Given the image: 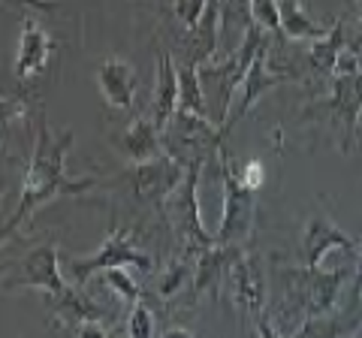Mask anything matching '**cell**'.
I'll return each instance as SVG.
<instances>
[{
    "instance_id": "obj_5",
    "label": "cell",
    "mask_w": 362,
    "mask_h": 338,
    "mask_svg": "<svg viewBox=\"0 0 362 338\" xmlns=\"http://www.w3.org/2000/svg\"><path fill=\"white\" fill-rule=\"evenodd\" d=\"M124 266H136V269H142V272H151V257L130 239V233L124 230L118 221L112 223L109 235H106L103 245H100L94 254L82 257V260H70V263H66V269H70V278L76 281V287H85L94 275H103V272L124 269Z\"/></svg>"
},
{
    "instance_id": "obj_30",
    "label": "cell",
    "mask_w": 362,
    "mask_h": 338,
    "mask_svg": "<svg viewBox=\"0 0 362 338\" xmlns=\"http://www.w3.org/2000/svg\"><path fill=\"white\" fill-rule=\"evenodd\" d=\"M354 296L356 299L362 296V245H359V260H356V269H354Z\"/></svg>"
},
{
    "instance_id": "obj_18",
    "label": "cell",
    "mask_w": 362,
    "mask_h": 338,
    "mask_svg": "<svg viewBox=\"0 0 362 338\" xmlns=\"http://www.w3.org/2000/svg\"><path fill=\"white\" fill-rule=\"evenodd\" d=\"M221 6L218 4H209L206 16H202L199 28L185 33V64H194V66H206L211 64L214 52H218V42H221Z\"/></svg>"
},
{
    "instance_id": "obj_17",
    "label": "cell",
    "mask_w": 362,
    "mask_h": 338,
    "mask_svg": "<svg viewBox=\"0 0 362 338\" xmlns=\"http://www.w3.org/2000/svg\"><path fill=\"white\" fill-rule=\"evenodd\" d=\"M115 142H118V151L127 157V163H133V166L151 163L163 151L160 130H157L154 121H148V118H133L130 127L124 130Z\"/></svg>"
},
{
    "instance_id": "obj_22",
    "label": "cell",
    "mask_w": 362,
    "mask_h": 338,
    "mask_svg": "<svg viewBox=\"0 0 362 338\" xmlns=\"http://www.w3.org/2000/svg\"><path fill=\"white\" fill-rule=\"evenodd\" d=\"M194 254H185L181 260H173L160 275H157V293H160L163 299L175 296V293L181 290V284H185L187 278H194V260H190Z\"/></svg>"
},
{
    "instance_id": "obj_25",
    "label": "cell",
    "mask_w": 362,
    "mask_h": 338,
    "mask_svg": "<svg viewBox=\"0 0 362 338\" xmlns=\"http://www.w3.org/2000/svg\"><path fill=\"white\" fill-rule=\"evenodd\" d=\"M338 320L332 317H308L290 338H338Z\"/></svg>"
},
{
    "instance_id": "obj_23",
    "label": "cell",
    "mask_w": 362,
    "mask_h": 338,
    "mask_svg": "<svg viewBox=\"0 0 362 338\" xmlns=\"http://www.w3.org/2000/svg\"><path fill=\"white\" fill-rule=\"evenodd\" d=\"M100 281H103L106 287H112V293H118L121 299L130 302V308L136 305V302H142V287L133 281V275H127L124 269H112V272H103L97 275Z\"/></svg>"
},
{
    "instance_id": "obj_8",
    "label": "cell",
    "mask_w": 362,
    "mask_h": 338,
    "mask_svg": "<svg viewBox=\"0 0 362 338\" xmlns=\"http://www.w3.org/2000/svg\"><path fill=\"white\" fill-rule=\"evenodd\" d=\"M317 112H323L332 121V127L341 130V145L347 148L350 139L359 130L362 118V73L356 76H332V94L314 103Z\"/></svg>"
},
{
    "instance_id": "obj_26",
    "label": "cell",
    "mask_w": 362,
    "mask_h": 338,
    "mask_svg": "<svg viewBox=\"0 0 362 338\" xmlns=\"http://www.w3.org/2000/svg\"><path fill=\"white\" fill-rule=\"evenodd\" d=\"M251 18H254V25H259L266 33H284L281 30V9H278V4H272V0H257V4H251Z\"/></svg>"
},
{
    "instance_id": "obj_3",
    "label": "cell",
    "mask_w": 362,
    "mask_h": 338,
    "mask_svg": "<svg viewBox=\"0 0 362 338\" xmlns=\"http://www.w3.org/2000/svg\"><path fill=\"white\" fill-rule=\"evenodd\" d=\"M218 163H221V182H223V215H221L218 233H214V242L245 247V242L254 233L257 190H251L239 178V169L233 166V157L226 154V145L218 154Z\"/></svg>"
},
{
    "instance_id": "obj_19",
    "label": "cell",
    "mask_w": 362,
    "mask_h": 338,
    "mask_svg": "<svg viewBox=\"0 0 362 338\" xmlns=\"http://www.w3.org/2000/svg\"><path fill=\"white\" fill-rule=\"evenodd\" d=\"M278 9H281V30H284L290 40H311V42H317V40L329 37L332 28L314 21L308 16V9H305L302 4H296V0H281Z\"/></svg>"
},
{
    "instance_id": "obj_14",
    "label": "cell",
    "mask_w": 362,
    "mask_h": 338,
    "mask_svg": "<svg viewBox=\"0 0 362 338\" xmlns=\"http://www.w3.org/2000/svg\"><path fill=\"white\" fill-rule=\"evenodd\" d=\"M245 257V247L239 245H214L209 251L194 257V296L199 293H214L221 278L230 275V269Z\"/></svg>"
},
{
    "instance_id": "obj_16",
    "label": "cell",
    "mask_w": 362,
    "mask_h": 338,
    "mask_svg": "<svg viewBox=\"0 0 362 338\" xmlns=\"http://www.w3.org/2000/svg\"><path fill=\"white\" fill-rule=\"evenodd\" d=\"M97 85L100 94L109 106L115 109H133V91H136V70L124 58H106L97 66Z\"/></svg>"
},
{
    "instance_id": "obj_1",
    "label": "cell",
    "mask_w": 362,
    "mask_h": 338,
    "mask_svg": "<svg viewBox=\"0 0 362 338\" xmlns=\"http://www.w3.org/2000/svg\"><path fill=\"white\" fill-rule=\"evenodd\" d=\"M73 145V130H64L61 136H54L45 121V112L40 109L37 118V139H33V154L25 173V185H21L18 209L9 215L4 223V239H9L13 233H18L33 218L45 202L58 199V197H78L88 194L97 185V178H70L66 175V151Z\"/></svg>"
},
{
    "instance_id": "obj_10",
    "label": "cell",
    "mask_w": 362,
    "mask_h": 338,
    "mask_svg": "<svg viewBox=\"0 0 362 338\" xmlns=\"http://www.w3.org/2000/svg\"><path fill=\"white\" fill-rule=\"evenodd\" d=\"M185 178H187V166H181L169 154H160L151 163L133 166V190L139 199L166 202L181 187Z\"/></svg>"
},
{
    "instance_id": "obj_27",
    "label": "cell",
    "mask_w": 362,
    "mask_h": 338,
    "mask_svg": "<svg viewBox=\"0 0 362 338\" xmlns=\"http://www.w3.org/2000/svg\"><path fill=\"white\" fill-rule=\"evenodd\" d=\"M206 9H209L206 0H181V4H173V13L181 21L185 33L199 28V21H202V16H206Z\"/></svg>"
},
{
    "instance_id": "obj_6",
    "label": "cell",
    "mask_w": 362,
    "mask_h": 338,
    "mask_svg": "<svg viewBox=\"0 0 362 338\" xmlns=\"http://www.w3.org/2000/svg\"><path fill=\"white\" fill-rule=\"evenodd\" d=\"M206 163H190L187 166V178L181 182V187L175 190L173 197L166 199V211H173V221L181 233V239H185V254H202L214 247V235L206 233L199 221V202H197V185H199V173Z\"/></svg>"
},
{
    "instance_id": "obj_9",
    "label": "cell",
    "mask_w": 362,
    "mask_h": 338,
    "mask_svg": "<svg viewBox=\"0 0 362 338\" xmlns=\"http://www.w3.org/2000/svg\"><path fill=\"white\" fill-rule=\"evenodd\" d=\"M299 76H293V73H281V70H272L269 66V46L257 54V61H254V66H251V73L245 76V82H242V97H239V103H235V109L226 115V121H223V127H221V133L226 136L235 124H239L247 112H251L257 103H259V97H263L266 91H272V88H278V85H287V82H296Z\"/></svg>"
},
{
    "instance_id": "obj_7",
    "label": "cell",
    "mask_w": 362,
    "mask_h": 338,
    "mask_svg": "<svg viewBox=\"0 0 362 338\" xmlns=\"http://www.w3.org/2000/svg\"><path fill=\"white\" fill-rule=\"evenodd\" d=\"M4 290H45L54 299H64L70 284L61 275V254L54 245H40L18 263L16 275L4 278Z\"/></svg>"
},
{
    "instance_id": "obj_13",
    "label": "cell",
    "mask_w": 362,
    "mask_h": 338,
    "mask_svg": "<svg viewBox=\"0 0 362 338\" xmlns=\"http://www.w3.org/2000/svg\"><path fill=\"white\" fill-rule=\"evenodd\" d=\"M226 284L235 302H242L247 311H254V317L263 314V302H266V281H263V269H259V257L257 254H245L239 263L230 269Z\"/></svg>"
},
{
    "instance_id": "obj_11",
    "label": "cell",
    "mask_w": 362,
    "mask_h": 338,
    "mask_svg": "<svg viewBox=\"0 0 362 338\" xmlns=\"http://www.w3.org/2000/svg\"><path fill=\"white\" fill-rule=\"evenodd\" d=\"M359 239L347 235L344 230H338L329 218H311L308 227H305V235H302V254H305V266L308 269H320L323 257L332 251V247H341V251L354 254L359 251Z\"/></svg>"
},
{
    "instance_id": "obj_21",
    "label": "cell",
    "mask_w": 362,
    "mask_h": 338,
    "mask_svg": "<svg viewBox=\"0 0 362 338\" xmlns=\"http://www.w3.org/2000/svg\"><path fill=\"white\" fill-rule=\"evenodd\" d=\"M347 46H350V42H347V37H344V25H341V21H335L332 30H329V37L311 42L308 58H311V64H314V70H317V73H332L335 64H338V54H341Z\"/></svg>"
},
{
    "instance_id": "obj_34",
    "label": "cell",
    "mask_w": 362,
    "mask_h": 338,
    "mask_svg": "<svg viewBox=\"0 0 362 338\" xmlns=\"http://www.w3.org/2000/svg\"><path fill=\"white\" fill-rule=\"evenodd\" d=\"M356 332H359V335H362V326H359V330H356Z\"/></svg>"
},
{
    "instance_id": "obj_12",
    "label": "cell",
    "mask_w": 362,
    "mask_h": 338,
    "mask_svg": "<svg viewBox=\"0 0 362 338\" xmlns=\"http://www.w3.org/2000/svg\"><path fill=\"white\" fill-rule=\"evenodd\" d=\"M52 52H54V40L49 37V30L37 18H25V28H21V37H18V54H16L18 82H28V78L42 73Z\"/></svg>"
},
{
    "instance_id": "obj_33",
    "label": "cell",
    "mask_w": 362,
    "mask_h": 338,
    "mask_svg": "<svg viewBox=\"0 0 362 338\" xmlns=\"http://www.w3.org/2000/svg\"><path fill=\"white\" fill-rule=\"evenodd\" d=\"M356 136H359V139H362V127H359V130H356Z\"/></svg>"
},
{
    "instance_id": "obj_20",
    "label": "cell",
    "mask_w": 362,
    "mask_h": 338,
    "mask_svg": "<svg viewBox=\"0 0 362 338\" xmlns=\"http://www.w3.org/2000/svg\"><path fill=\"white\" fill-rule=\"evenodd\" d=\"M178 112H187V115H197V118H209V97L202 91L199 66H194V64L178 66Z\"/></svg>"
},
{
    "instance_id": "obj_28",
    "label": "cell",
    "mask_w": 362,
    "mask_h": 338,
    "mask_svg": "<svg viewBox=\"0 0 362 338\" xmlns=\"http://www.w3.org/2000/svg\"><path fill=\"white\" fill-rule=\"evenodd\" d=\"M239 178H242V182L251 187V190H257L259 185H263V163H259V161H247V163L239 169Z\"/></svg>"
},
{
    "instance_id": "obj_4",
    "label": "cell",
    "mask_w": 362,
    "mask_h": 338,
    "mask_svg": "<svg viewBox=\"0 0 362 338\" xmlns=\"http://www.w3.org/2000/svg\"><path fill=\"white\" fill-rule=\"evenodd\" d=\"M160 139H163V151L181 166L206 163L211 154H221L223 148L221 127H211L209 118H197L187 115V112H175V118L166 124Z\"/></svg>"
},
{
    "instance_id": "obj_35",
    "label": "cell",
    "mask_w": 362,
    "mask_h": 338,
    "mask_svg": "<svg viewBox=\"0 0 362 338\" xmlns=\"http://www.w3.org/2000/svg\"><path fill=\"white\" fill-rule=\"evenodd\" d=\"M354 338H362V335H359V332H356V335H354Z\"/></svg>"
},
{
    "instance_id": "obj_15",
    "label": "cell",
    "mask_w": 362,
    "mask_h": 338,
    "mask_svg": "<svg viewBox=\"0 0 362 338\" xmlns=\"http://www.w3.org/2000/svg\"><path fill=\"white\" fill-rule=\"evenodd\" d=\"M178 112V66L169 49H157V78H154V106L151 121L157 130H166V124Z\"/></svg>"
},
{
    "instance_id": "obj_31",
    "label": "cell",
    "mask_w": 362,
    "mask_h": 338,
    "mask_svg": "<svg viewBox=\"0 0 362 338\" xmlns=\"http://www.w3.org/2000/svg\"><path fill=\"white\" fill-rule=\"evenodd\" d=\"M163 338H194V335H190L187 330H181V326H175V330H169Z\"/></svg>"
},
{
    "instance_id": "obj_24",
    "label": "cell",
    "mask_w": 362,
    "mask_h": 338,
    "mask_svg": "<svg viewBox=\"0 0 362 338\" xmlns=\"http://www.w3.org/2000/svg\"><path fill=\"white\" fill-rule=\"evenodd\" d=\"M127 338H154V317L145 302H136L127 317Z\"/></svg>"
},
{
    "instance_id": "obj_32",
    "label": "cell",
    "mask_w": 362,
    "mask_h": 338,
    "mask_svg": "<svg viewBox=\"0 0 362 338\" xmlns=\"http://www.w3.org/2000/svg\"><path fill=\"white\" fill-rule=\"evenodd\" d=\"M359 40H362V16H359Z\"/></svg>"
},
{
    "instance_id": "obj_29",
    "label": "cell",
    "mask_w": 362,
    "mask_h": 338,
    "mask_svg": "<svg viewBox=\"0 0 362 338\" xmlns=\"http://www.w3.org/2000/svg\"><path fill=\"white\" fill-rule=\"evenodd\" d=\"M76 338H109L106 335V326L100 320H85L76 326Z\"/></svg>"
},
{
    "instance_id": "obj_2",
    "label": "cell",
    "mask_w": 362,
    "mask_h": 338,
    "mask_svg": "<svg viewBox=\"0 0 362 338\" xmlns=\"http://www.w3.org/2000/svg\"><path fill=\"white\" fill-rule=\"evenodd\" d=\"M350 278V269H332V272H323V269H287L284 281H287V293H284V305L281 311L290 314V317H299L302 323L308 317H329L341 284Z\"/></svg>"
}]
</instances>
